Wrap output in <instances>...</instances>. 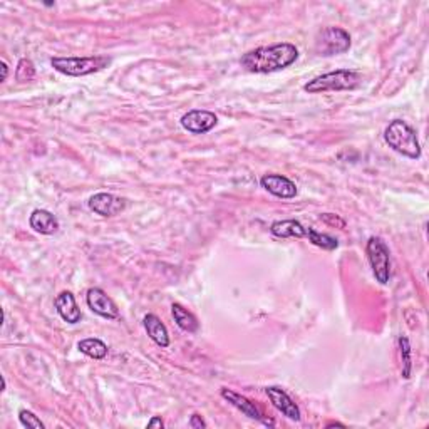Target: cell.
Masks as SVG:
<instances>
[{
	"label": "cell",
	"instance_id": "6da1fadb",
	"mask_svg": "<svg viewBox=\"0 0 429 429\" xmlns=\"http://www.w3.org/2000/svg\"><path fill=\"white\" fill-rule=\"evenodd\" d=\"M298 59V49L289 42H280V44L267 45V47H258L255 51L247 52L241 56V67L247 69L248 72L255 74H268V72L282 71L292 66Z\"/></svg>",
	"mask_w": 429,
	"mask_h": 429
},
{
	"label": "cell",
	"instance_id": "7a4b0ae2",
	"mask_svg": "<svg viewBox=\"0 0 429 429\" xmlns=\"http://www.w3.org/2000/svg\"><path fill=\"white\" fill-rule=\"evenodd\" d=\"M384 141L394 151L406 158L417 160L421 156V144L411 126L402 120H394L384 131Z\"/></svg>",
	"mask_w": 429,
	"mask_h": 429
},
{
	"label": "cell",
	"instance_id": "3957f363",
	"mask_svg": "<svg viewBox=\"0 0 429 429\" xmlns=\"http://www.w3.org/2000/svg\"><path fill=\"white\" fill-rule=\"evenodd\" d=\"M361 84V74L351 69H339V71L327 72L309 80L304 91L309 94L329 93V91H352Z\"/></svg>",
	"mask_w": 429,
	"mask_h": 429
},
{
	"label": "cell",
	"instance_id": "277c9868",
	"mask_svg": "<svg viewBox=\"0 0 429 429\" xmlns=\"http://www.w3.org/2000/svg\"><path fill=\"white\" fill-rule=\"evenodd\" d=\"M111 64V59L106 56H91V57H52L51 66L57 72L71 78H80L89 76L93 72L102 71Z\"/></svg>",
	"mask_w": 429,
	"mask_h": 429
},
{
	"label": "cell",
	"instance_id": "5b68a950",
	"mask_svg": "<svg viewBox=\"0 0 429 429\" xmlns=\"http://www.w3.org/2000/svg\"><path fill=\"white\" fill-rule=\"evenodd\" d=\"M366 254L375 280L381 285H388L390 278V254L388 245L379 236H371L366 245Z\"/></svg>",
	"mask_w": 429,
	"mask_h": 429
},
{
	"label": "cell",
	"instance_id": "8992f818",
	"mask_svg": "<svg viewBox=\"0 0 429 429\" xmlns=\"http://www.w3.org/2000/svg\"><path fill=\"white\" fill-rule=\"evenodd\" d=\"M351 49V36L340 27H325L316 37V52L331 57L347 52Z\"/></svg>",
	"mask_w": 429,
	"mask_h": 429
},
{
	"label": "cell",
	"instance_id": "52a82bcc",
	"mask_svg": "<svg viewBox=\"0 0 429 429\" xmlns=\"http://www.w3.org/2000/svg\"><path fill=\"white\" fill-rule=\"evenodd\" d=\"M87 307L93 310L94 314H98L99 317H104L107 320H114L120 317V309L114 304L113 298L107 295L102 289H94L87 290Z\"/></svg>",
	"mask_w": 429,
	"mask_h": 429
},
{
	"label": "cell",
	"instance_id": "ba28073f",
	"mask_svg": "<svg viewBox=\"0 0 429 429\" xmlns=\"http://www.w3.org/2000/svg\"><path fill=\"white\" fill-rule=\"evenodd\" d=\"M182 126L186 131L193 134H205L217 126L218 118L214 116L212 111H203V109H193L188 111L186 114H183L182 118Z\"/></svg>",
	"mask_w": 429,
	"mask_h": 429
},
{
	"label": "cell",
	"instance_id": "9c48e42d",
	"mask_svg": "<svg viewBox=\"0 0 429 429\" xmlns=\"http://www.w3.org/2000/svg\"><path fill=\"white\" fill-rule=\"evenodd\" d=\"M87 205L101 217H114L126 208V200L113 193H96L89 198Z\"/></svg>",
	"mask_w": 429,
	"mask_h": 429
},
{
	"label": "cell",
	"instance_id": "30bf717a",
	"mask_svg": "<svg viewBox=\"0 0 429 429\" xmlns=\"http://www.w3.org/2000/svg\"><path fill=\"white\" fill-rule=\"evenodd\" d=\"M221 397H223V399H227L232 406H235V408L239 409V411L243 412L245 416L252 417V419H256V421H262V423L267 424V426H275L274 421L265 419V417H263L262 411L256 408L255 402L247 399V397L241 396V394H239V393H235V390H232L228 388H221Z\"/></svg>",
	"mask_w": 429,
	"mask_h": 429
},
{
	"label": "cell",
	"instance_id": "8fae6325",
	"mask_svg": "<svg viewBox=\"0 0 429 429\" xmlns=\"http://www.w3.org/2000/svg\"><path fill=\"white\" fill-rule=\"evenodd\" d=\"M260 185L265 188L270 195L277 198H283V200H289L297 195V185L289 179L287 176L282 175H265L260 179Z\"/></svg>",
	"mask_w": 429,
	"mask_h": 429
},
{
	"label": "cell",
	"instance_id": "7c38bea8",
	"mask_svg": "<svg viewBox=\"0 0 429 429\" xmlns=\"http://www.w3.org/2000/svg\"><path fill=\"white\" fill-rule=\"evenodd\" d=\"M265 393L277 411H280L282 415L289 417V419L300 421V409H298V406L295 404L292 397H290L285 390L277 388V386H270V388L265 389Z\"/></svg>",
	"mask_w": 429,
	"mask_h": 429
},
{
	"label": "cell",
	"instance_id": "4fadbf2b",
	"mask_svg": "<svg viewBox=\"0 0 429 429\" xmlns=\"http://www.w3.org/2000/svg\"><path fill=\"white\" fill-rule=\"evenodd\" d=\"M54 307H56L57 314H59V316L63 317V320H66L67 324H78V322H80L82 314H80V309L78 307V302H76L74 295L67 292V290H64V292L57 295L56 300H54Z\"/></svg>",
	"mask_w": 429,
	"mask_h": 429
},
{
	"label": "cell",
	"instance_id": "5bb4252c",
	"mask_svg": "<svg viewBox=\"0 0 429 429\" xmlns=\"http://www.w3.org/2000/svg\"><path fill=\"white\" fill-rule=\"evenodd\" d=\"M30 228L41 235H54L59 230V220L47 210H34L29 218Z\"/></svg>",
	"mask_w": 429,
	"mask_h": 429
},
{
	"label": "cell",
	"instance_id": "9a60e30c",
	"mask_svg": "<svg viewBox=\"0 0 429 429\" xmlns=\"http://www.w3.org/2000/svg\"><path fill=\"white\" fill-rule=\"evenodd\" d=\"M270 232L278 239H307L309 228L297 220H278L272 223Z\"/></svg>",
	"mask_w": 429,
	"mask_h": 429
},
{
	"label": "cell",
	"instance_id": "2e32d148",
	"mask_svg": "<svg viewBox=\"0 0 429 429\" xmlns=\"http://www.w3.org/2000/svg\"><path fill=\"white\" fill-rule=\"evenodd\" d=\"M143 324H144V329H146L149 339H151L156 346H160L163 349L170 346L168 329H166V325L160 320L158 316H155V314H148V316H144Z\"/></svg>",
	"mask_w": 429,
	"mask_h": 429
},
{
	"label": "cell",
	"instance_id": "e0dca14e",
	"mask_svg": "<svg viewBox=\"0 0 429 429\" xmlns=\"http://www.w3.org/2000/svg\"><path fill=\"white\" fill-rule=\"evenodd\" d=\"M171 314H173V319L176 322V325H178L182 331L188 332V334H195V332L198 331V327H200L197 317H195L190 310L183 307L182 304L171 305Z\"/></svg>",
	"mask_w": 429,
	"mask_h": 429
},
{
	"label": "cell",
	"instance_id": "ac0fdd59",
	"mask_svg": "<svg viewBox=\"0 0 429 429\" xmlns=\"http://www.w3.org/2000/svg\"><path fill=\"white\" fill-rule=\"evenodd\" d=\"M78 349L82 354H86L87 358L96 359V361H101L107 355V346L102 340L94 339V337H89V339H82L78 342Z\"/></svg>",
	"mask_w": 429,
	"mask_h": 429
},
{
	"label": "cell",
	"instance_id": "d6986e66",
	"mask_svg": "<svg viewBox=\"0 0 429 429\" xmlns=\"http://www.w3.org/2000/svg\"><path fill=\"white\" fill-rule=\"evenodd\" d=\"M307 239L310 243L316 245V247H319V248H324V250H336V248L339 247V240H337L336 236L327 235V233H320L310 227L307 232Z\"/></svg>",
	"mask_w": 429,
	"mask_h": 429
},
{
	"label": "cell",
	"instance_id": "ffe728a7",
	"mask_svg": "<svg viewBox=\"0 0 429 429\" xmlns=\"http://www.w3.org/2000/svg\"><path fill=\"white\" fill-rule=\"evenodd\" d=\"M36 78V66L30 59H21L17 64V69H15V79L19 82H29Z\"/></svg>",
	"mask_w": 429,
	"mask_h": 429
},
{
	"label": "cell",
	"instance_id": "44dd1931",
	"mask_svg": "<svg viewBox=\"0 0 429 429\" xmlns=\"http://www.w3.org/2000/svg\"><path fill=\"white\" fill-rule=\"evenodd\" d=\"M399 349H401V358H402V377L409 379L411 377V346H409L408 337H399Z\"/></svg>",
	"mask_w": 429,
	"mask_h": 429
},
{
	"label": "cell",
	"instance_id": "7402d4cb",
	"mask_svg": "<svg viewBox=\"0 0 429 429\" xmlns=\"http://www.w3.org/2000/svg\"><path fill=\"white\" fill-rule=\"evenodd\" d=\"M19 419H21L22 426L25 428H36V429H44V423L37 417L36 415H34L32 411H27V409H21L19 411Z\"/></svg>",
	"mask_w": 429,
	"mask_h": 429
},
{
	"label": "cell",
	"instance_id": "603a6c76",
	"mask_svg": "<svg viewBox=\"0 0 429 429\" xmlns=\"http://www.w3.org/2000/svg\"><path fill=\"white\" fill-rule=\"evenodd\" d=\"M320 220L324 221V223L331 225V227H339V228H344V227H346V221H344L342 218L337 217V214H332V213H324V214H320Z\"/></svg>",
	"mask_w": 429,
	"mask_h": 429
},
{
	"label": "cell",
	"instance_id": "cb8c5ba5",
	"mask_svg": "<svg viewBox=\"0 0 429 429\" xmlns=\"http://www.w3.org/2000/svg\"><path fill=\"white\" fill-rule=\"evenodd\" d=\"M190 428H195V429L206 428V423L201 419V416L193 415V416H191V419H190Z\"/></svg>",
	"mask_w": 429,
	"mask_h": 429
},
{
	"label": "cell",
	"instance_id": "d4e9b609",
	"mask_svg": "<svg viewBox=\"0 0 429 429\" xmlns=\"http://www.w3.org/2000/svg\"><path fill=\"white\" fill-rule=\"evenodd\" d=\"M163 426H164L163 419H161V417H158V416H155V417H153V419L148 423V428H163Z\"/></svg>",
	"mask_w": 429,
	"mask_h": 429
},
{
	"label": "cell",
	"instance_id": "484cf974",
	"mask_svg": "<svg viewBox=\"0 0 429 429\" xmlns=\"http://www.w3.org/2000/svg\"><path fill=\"white\" fill-rule=\"evenodd\" d=\"M0 67H2V82L7 79V76H9V66L6 64V60H2L0 63Z\"/></svg>",
	"mask_w": 429,
	"mask_h": 429
},
{
	"label": "cell",
	"instance_id": "4316f807",
	"mask_svg": "<svg viewBox=\"0 0 429 429\" xmlns=\"http://www.w3.org/2000/svg\"><path fill=\"white\" fill-rule=\"evenodd\" d=\"M334 426H339V428H344L342 423H336V421H332V423L327 424V428H334Z\"/></svg>",
	"mask_w": 429,
	"mask_h": 429
},
{
	"label": "cell",
	"instance_id": "83f0119b",
	"mask_svg": "<svg viewBox=\"0 0 429 429\" xmlns=\"http://www.w3.org/2000/svg\"><path fill=\"white\" fill-rule=\"evenodd\" d=\"M6 377H2V390H6Z\"/></svg>",
	"mask_w": 429,
	"mask_h": 429
}]
</instances>
